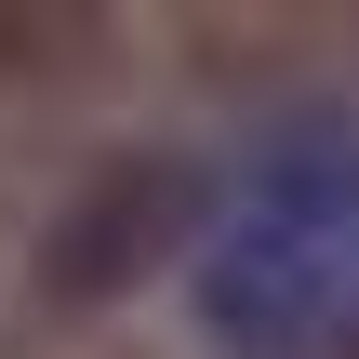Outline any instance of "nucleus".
<instances>
[{
	"mask_svg": "<svg viewBox=\"0 0 359 359\" xmlns=\"http://www.w3.org/2000/svg\"><path fill=\"white\" fill-rule=\"evenodd\" d=\"M187 306L226 359H359V107H280L226 160Z\"/></svg>",
	"mask_w": 359,
	"mask_h": 359,
	"instance_id": "nucleus-1",
	"label": "nucleus"
}]
</instances>
